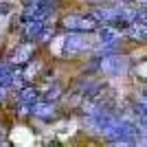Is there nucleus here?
<instances>
[{
  "mask_svg": "<svg viewBox=\"0 0 147 147\" xmlns=\"http://www.w3.org/2000/svg\"><path fill=\"white\" fill-rule=\"evenodd\" d=\"M99 20L88 13H68L61 18V29L64 31H81V33H92L99 31Z\"/></svg>",
  "mask_w": 147,
  "mask_h": 147,
  "instance_id": "2",
  "label": "nucleus"
},
{
  "mask_svg": "<svg viewBox=\"0 0 147 147\" xmlns=\"http://www.w3.org/2000/svg\"><path fill=\"white\" fill-rule=\"evenodd\" d=\"M99 40H101L103 44H112L114 40H117V31L112 29V26H103V29L99 26Z\"/></svg>",
  "mask_w": 147,
  "mask_h": 147,
  "instance_id": "10",
  "label": "nucleus"
},
{
  "mask_svg": "<svg viewBox=\"0 0 147 147\" xmlns=\"http://www.w3.org/2000/svg\"><path fill=\"white\" fill-rule=\"evenodd\" d=\"M64 94V88L59 86V84H51V88L46 90V94H44V99H51V101H57V99Z\"/></svg>",
  "mask_w": 147,
  "mask_h": 147,
  "instance_id": "11",
  "label": "nucleus"
},
{
  "mask_svg": "<svg viewBox=\"0 0 147 147\" xmlns=\"http://www.w3.org/2000/svg\"><path fill=\"white\" fill-rule=\"evenodd\" d=\"M20 101H22L26 112H33V105L40 101V90H37L35 86H31V84L22 86L20 88Z\"/></svg>",
  "mask_w": 147,
  "mask_h": 147,
  "instance_id": "9",
  "label": "nucleus"
},
{
  "mask_svg": "<svg viewBox=\"0 0 147 147\" xmlns=\"http://www.w3.org/2000/svg\"><path fill=\"white\" fill-rule=\"evenodd\" d=\"M86 2H90V5H103L105 0H86Z\"/></svg>",
  "mask_w": 147,
  "mask_h": 147,
  "instance_id": "14",
  "label": "nucleus"
},
{
  "mask_svg": "<svg viewBox=\"0 0 147 147\" xmlns=\"http://www.w3.org/2000/svg\"><path fill=\"white\" fill-rule=\"evenodd\" d=\"M7 90H9V88L0 84V103H5V101H7Z\"/></svg>",
  "mask_w": 147,
  "mask_h": 147,
  "instance_id": "12",
  "label": "nucleus"
},
{
  "mask_svg": "<svg viewBox=\"0 0 147 147\" xmlns=\"http://www.w3.org/2000/svg\"><path fill=\"white\" fill-rule=\"evenodd\" d=\"M57 9V0H26L22 11V22L29 20H49Z\"/></svg>",
  "mask_w": 147,
  "mask_h": 147,
  "instance_id": "3",
  "label": "nucleus"
},
{
  "mask_svg": "<svg viewBox=\"0 0 147 147\" xmlns=\"http://www.w3.org/2000/svg\"><path fill=\"white\" fill-rule=\"evenodd\" d=\"M46 33H49L46 20H29V22H24V40L26 42H37Z\"/></svg>",
  "mask_w": 147,
  "mask_h": 147,
  "instance_id": "8",
  "label": "nucleus"
},
{
  "mask_svg": "<svg viewBox=\"0 0 147 147\" xmlns=\"http://www.w3.org/2000/svg\"><path fill=\"white\" fill-rule=\"evenodd\" d=\"M0 143H2V129H0Z\"/></svg>",
  "mask_w": 147,
  "mask_h": 147,
  "instance_id": "15",
  "label": "nucleus"
},
{
  "mask_svg": "<svg viewBox=\"0 0 147 147\" xmlns=\"http://www.w3.org/2000/svg\"><path fill=\"white\" fill-rule=\"evenodd\" d=\"M33 57H35V49H33L31 44H20L18 49L11 53L9 64H11V66H16V68H22V66H26Z\"/></svg>",
  "mask_w": 147,
  "mask_h": 147,
  "instance_id": "7",
  "label": "nucleus"
},
{
  "mask_svg": "<svg viewBox=\"0 0 147 147\" xmlns=\"http://www.w3.org/2000/svg\"><path fill=\"white\" fill-rule=\"evenodd\" d=\"M18 70H22V68H16L11 66V64H0V84L7 88H22L24 86V79L18 75Z\"/></svg>",
  "mask_w": 147,
  "mask_h": 147,
  "instance_id": "5",
  "label": "nucleus"
},
{
  "mask_svg": "<svg viewBox=\"0 0 147 147\" xmlns=\"http://www.w3.org/2000/svg\"><path fill=\"white\" fill-rule=\"evenodd\" d=\"M31 114H35L37 119H42V121L46 123H53L57 119V101H51V99H44L42 103L37 101L35 105H33V112Z\"/></svg>",
  "mask_w": 147,
  "mask_h": 147,
  "instance_id": "6",
  "label": "nucleus"
},
{
  "mask_svg": "<svg viewBox=\"0 0 147 147\" xmlns=\"http://www.w3.org/2000/svg\"><path fill=\"white\" fill-rule=\"evenodd\" d=\"M136 20H141V22H145V24H147V9H143V11L136 13Z\"/></svg>",
  "mask_w": 147,
  "mask_h": 147,
  "instance_id": "13",
  "label": "nucleus"
},
{
  "mask_svg": "<svg viewBox=\"0 0 147 147\" xmlns=\"http://www.w3.org/2000/svg\"><path fill=\"white\" fill-rule=\"evenodd\" d=\"M99 68L103 70L105 75H123L129 68V61L125 55H117V53H110L99 59Z\"/></svg>",
  "mask_w": 147,
  "mask_h": 147,
  "instance_id": "4",
  "label": "nucleus"
},
{
  "mask_svg": "<svg viewBox=\"0 0 147 147\" xmlns=\"http://www.w3.org/2000/svg\"><path fill=\"white\" fill-rule=\"evenodd\" d=\"M90 51V37L88 33H81V31H68V35L61 37L59 44V55L70 59V57H77L81 53Z\"/></svg>",
  "mask_w": 147,
  "mask_h": 147,
  "instance_id": "1",
  "label": "nucleus"
}]
</instances>
